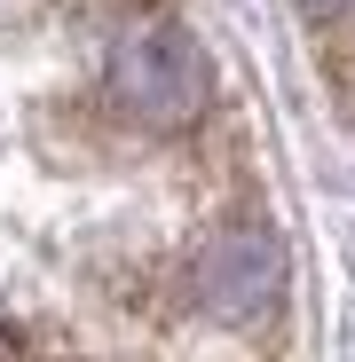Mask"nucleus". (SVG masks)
I'll list each match as a JSON object with an SVG mask.
<instances>
[{
  "label": "nucleus",
  "mask_w": 355,
  "mask_h": 362,
  "mask_svg": "<svg viewBox=\"0 0 355 362\" xmlns=\"http://www.w3.org/2000/svg\"><path fill=\"white\" fill-rule=\"evenodd\" d=\"M111 87L127 110L158 118V127H190V118L205 110V64H198V47L190 32H174V24H142L111 47Z\"/></svg>",
  "instance_id": "f257e3e1"
},
{
  "label": "nucleus",
  "mask_w": 355,
  "mask_h": 362,
  "mask_svg": "<svg viewBox=\"0 0 355 362\" xmlns=\"http://www.w3.org/2000/svg\"><path fill=\"white\" fill-rule=\"evenodd\" d=\"M198 291L213 299L221 315H253L276 299V236L269 228H229L205 245L198 260Z\"/></svg>",
  "instance_id": "f03ea898"
},
{
  "label": "nucleus",
  "mask_w": 355,
  "mask_h": 362,
  "mask_svg": "<svg viewBox=\"0 0 355 362\" xmlns=\"http://www.w3.org/2000/svg\"><path fill=\"white\" fill-rule=\"evenodd\" d=\"M300 8H308V16H339V8H347V0H300Z\"/></svg>",
  "instance_id": "7ed1b4c3"
}]
</instances>
